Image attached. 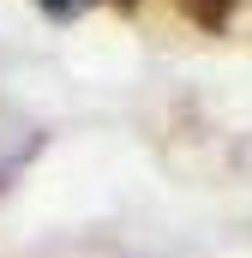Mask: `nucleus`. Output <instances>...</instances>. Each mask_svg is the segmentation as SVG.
<instances>
[{
  "instance_id": "f257e3e1",
  "label": "nucleus",
  "mask_w": 252,
  "mask_h": 258,
  "mask_svg": "<svg viewBox=\"0 0 252 258\" xmlns=\"http://www.w3.org/2000/svg\"><path fill=\"white\" fill-rule=\"evenodd\" d=\"M36 6H42L48 18H60V24H72V18H84V12H90L96 0H36Z\"/></svg>"
},
{
  "instance_id": "f03ea898",
  "label": "nucleus",
  "mask_w": 252,
  "mask_h": 258,
  "mask_svg": "<svg viewBox=\"0 0 252 258\" xmlns=\"http://www.w3.org/2000/svg\"><path fill=\"white\" fill-rule=\"evenodd\" d=\"M24 156H30V150H12V156H0V192H6V186H12V174H18V168H24Z\"/></svg>"
}]
</instances>
